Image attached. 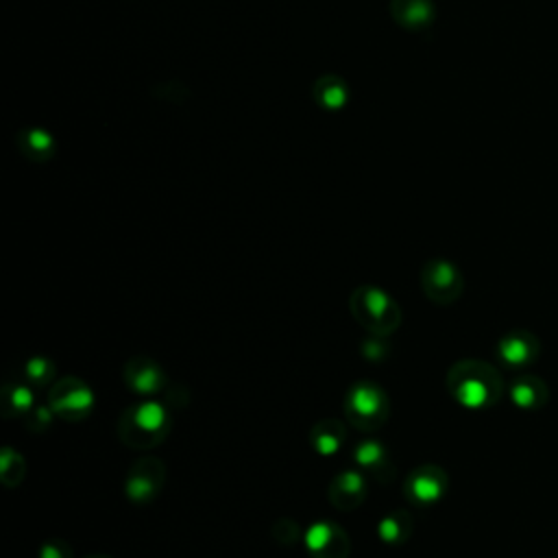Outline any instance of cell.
<instances>
[{
  "instance_id": "cell-14",
  "label": "cell",
  "mask_w": 558,
  "mask_h": 558,
  "mask_svg": "<svg viewBox=\"0 0 558 558\" xmlns=\"http://www.w3.org/2000/svg\"><path fill=\"white\" fill-rule=\"evenodd\" d=\"M354 463L358 469L369 473L375 480H391L393 463L388 458V450L380 441H362L354 450Z\"/></svg>"
},
{
  "instance_id": "cell-6",
  "label": "cell",
  "mask_w": 558,
  "mask_h": 558,
  "mask_svg": "<svg viewBox=\"0 0 558 558\" xmlns=\"http://www.w3.org/2000/svg\"><path fill=\"white\" fill-rule=\"evenodd\" d=\"M421 288L432 303L450 306L463 295L465 279L450 260H430L421 271Z\"/></svg>"
},
{
  "instance_id": "cell-3",
  "label": "cell",
  "mask_w": 558,
  "mask_h": 558,
  "mask_svg": "<svg viewBox=\"0 0 558 558\" xmlns=\"http://www.w3.org/2000/svg\"><path fill=\"white\" fill-rule=\"evenodd\" d=\"M354 319L375 336H391L402 323V308L378 286H360L349 297Z\"/></svg>"
},
{
  "instance_id": "cell-16",
  "label": "cell",
  "mask_w": 558,
  "mask_h": 558,
  "mask_svg": "<svg viewBox=\"0 0 558 558\" xmlns=\"http://www.w3.org/2000/svg\"><path fill=\"white\" fill-rule=\"evenodd\" d=\"M16 147L29 162H48L53 160L57 151L55 138L40 127L22 129L16 136Z\"/></svg>"
},
{
  "instance_id": "cell-18",
  "label": "cell",
  "mask_w": 558,
  "mask_h": 558,
  "mask_svg": "<svg viewBox=\"0 0 558 558\" xmlns=\"http://www.w3.org/2000/svg\"><path fill=\"white\" fill-rule=\"evenodd\" d=\"M312 96L314 101L319 103V107L330 109V112H338L343 109L349 101V86L336 75H323L312 86Z\"/></svg>"
},
{
  "instance_id": "cell-9",
  "label": "cell",
  "mask_w": 558,
  "mask_h": 558,
  "mask_svg": "<svg viewBox=\"0 0 558 558\" xmlns=\"http://www.w3.org/2000/svg\"><path fill=\"white\" fill-rule=\"evenodd\" d=\"M306 548L312 558H347L351 539L334 521H317L306 532Z\"/></svg>"
},
{
  "instance_id": "cell-20",
  "label": "cell",
  "mask_w": 558,
  "mask_h": 558,
  "mask_svg": "<svg viewBox=\"0 0 558 558\" xmlns=\"http://www.w3.org/2000/svg\"><path fill=\"white\" fill-rule=\"evenodd\" d=\"M412 532V517L406 511H393L380 519L378 537L386 545H402Z\"/></svg>"
},
{
  "instance_id": "cell-25",
  "label": "cell",
  "mask_w": 558,
  "mask_h": 558,
  "mask_svg": "<svg viewBox=\"0 0 558 558\" xmlns=\"http://www.w3.org/2000/svg\"><path fill=\"white\" fill-rule=\"evenodd\" d=\"M384 341H386V336H375L373 334V338H369V341L365 343V356L369 360H382L386 356Z\"/></svg>"
},
{
  "instance_id": "cell-23",
  "label": "cell",
  "mask_w": 558,
  "mask_h": 558,
  "mask_svg": "<svg viewBox=\"0 0 558 558\" xmlns=\"http://www.w3.org/2000/svg\"><path fill=\"white\" fill-rule=\"evenodd\" d=\"M55 412L51 408H38L35 406L27 417H24V421H27V426L29 428H38V430H46L48 428V423H51Z\"/></svg>"
},
{
  "instance_id": "cell-2",
  "label": "cell",
  "mask_w": 558,
  "mask_h": 558,
  "mask_svg": "<svg viewBox=\"0 0 558 558\" xmlns=\"http://www.w3.org/2000/svg\"><path fill=\"white\" fill-rule=\"evenodd\" d=\"M171 412L160 402H142L127 408L118 421V436L133 450H149L160 445L171 432Z\"/></svg>"
},
{
  "instance_id": "cell-13",
  "label": "cell",
  "mask_w": 558,
  "mask_h": 558,
  "mask_svg": "<svg viewBox=\"0 0 558 558\" xmlns=\"http://www.w3.org/2000/svg\"><path fill=\"white\" fill-rule=\"evenodd\" d=\"M391 16L402 29L419 33L434 22L436 7L432 0H391Z\"/></svg>"
},
{
  "instance_id": "cell-10",
  "label": "cell",
  "mask_w": 558,
  "mask_h": 558,
  "mask_svg": "<svg viewBox=\"0 0 558 558\" xmlns=\"http://www.w3.org/2000/svg\"><path fill=\"white\" fill-rule=\"evenodd\" d=\"M123 380L129 391L142 397H151L162 393V388L166 384V375L164 369L157 365L153 358L136 356L127 360V365L123 369Z\"/></svg>"
},
{
  "instance_id": "cell-21",
  "label": "cell",
  "mask_w": 558,
  "mask_h": 558,
  "mask_svg": "<svg viewBox=\"0 0 558 558\" xmlns=\"http://www.w3.org/2000/svg\"><path fill=\"white\" fill-rule=\"evenodd\" d=\"M24 473H27L24 458L11 450V447H5L3 454H0V478H3L5 487H18L24 480Z\"/></svg>"
},
{
  "instance_id": "cell-1",
  "label": "cell",
  "mask_w": 558,
  "mask_h": 558,
  "mask_svg": "<svg viewBox=\"0 0 558 558\" xmlns=\"http://www.w3.org/2000/svg\"><path fill=\"white\" fill-rule=\"evenodd\" d=\"M447 391L469 410H487L500 402L504 382L489 362L460 360L447 373Z\"/></svg>"
},
{
  "instance_id": "cell-15",
  "label": "cell",
  "mask_w": 558,
  "mask_h": 558,
  "mask_svg": "<svg viewBox=\"0 0 558 558\" xmlns=\"http://www.w3.org/2000/svg\"><path fill=\"white\" fill-rule=\"evenodd\" d=\"M511 402L521 410H541L550 399V391L543 380L537 375H517L511 388H508Z\"/></svg>"
},
{
  "instance_id": "cell-12",
  "label": "cell",
  "mask_w": 558,
  "mask_h": 558,
  "mask_svg": "<svg viewBox=\"0 0 558 558\" xmlns=\"http://www.w3.org/2000/svg\"><path fill=\"white\" fill-rule=\"evenodd\" d=\"M367 480L360 471H343L330 484V502L338 511H354L367 497Z\"/></svg>"
},
{
  "instance_id": "cell-17",
  "label": "cell",
  "mask_w": 558,
  "mask_h": 558,
  "mask_svg": "<svg viewBox=\"0 0 558 558\" xmlns=\"http://www.w3.org/2000/svg\"><path fill=\"white\" fill-rule=\"evenodd\" d=\"M347 441V426L338 419H323L310 430L312 450L321 456L336 454Z\"/></svg>"
},
{
  "instance_id": "cell-24",
  "label": "cell",
  "mask_w": 558,
  "mask_h": 558,
  "mask_svg": "<svg viewBox=\"0 0 558 558\" xmlns=\"http://www.w3.org/2000/svg\"><path fill=\"white\" fill-rule=\"evenodd\" d=\"M40 558H72V548L66 541L53 539L44 545Z\"/></svg>"
},
{
  "instance_id": "cell-7",
  "label": "cell",
  "mask_w": 558,
  "mask_h": 558,
  "mask_svg": "<svg viewBox=\"0 0 558 558\" xmlns=\"http://www.w3.org/2000/svg\"><path fill=\"white\" fill-rule=\"evenodd\" d=\"M166 467L160 458H142L131 465L125 478V493L133 504H149L160 495Z\"/></svg>"
},
{
  "instance_id": "cell-22",
  "label": "cell",
  "mask_w": 558,
  "mask_h": 558,
  "mask_svg": "<svg viewBox=\"0 0 558 558\" xmlns=\"http://www.w3.org/2000/svg\"><path fill=\"white\" fill-rule=\"evenodd\" d=\"M55 378V365L44 356H33L22 367V380L31 386H44L53 382Z\"/></svg>"
},
{
  "instance_id": "cell-8",
  "label": "cell",
  "mask_w": 558,
  "mask_h": 558,
  "mask_svg": "<svg viewBox=\"0 0 558 558\" xmlns=\"http://www.w3.org/2000/svg\"><path fill=\"white\" fill-rule=\"evenodd\" d=\"M450 489V478L439 465H421L410 473L404 482V493L408 502L417 506H430L443 500Z\"/></svg>"
},
{
  "instance_id": "cell-4",
  "label": "cell",
  "mask_w": 558,
  "mask_h": 558,
  "mask_svg": "<svg viewBox=\"0 0 558 558\" xmlns=\"http://www.w3.org/2000/svg\"><path fill=\"white\" fill-rule=\"evenodd\" d=\"M345 415L358 430H380L391 415V402L382 386L369 380H360L349 386L345 395Z\"/></svg>"
},
{
  "instance_id": "cell-5",
  "label": "cell",
  "mask_w": 558,
  "mask_h": 558,
  "mask_svg": "<svg viewBox=\"0 0 558 558\" xmlns=\"http://www.w3.org/2000/svg\"><path fill=\"white\" fill-rule=\"evenodd\" d=\"M48 408H51L59 419L64 421H83L92 415L94 410V393L92 388L75 378V375H66L59 378L48 395Z\"/></svg>"
},
{
  "instance_id": "cell-26",
  "label": "cell",
  "mask_w": 558,
  "mask_h": 558,
  "mask_svg": "<svg viewBox=\"0 0 558 558\" xmlns=\"http://www.w3.org/2000/svg\"><path fill=\"white\" fill-rule=\"evenodd\" d=\"M90 558H109V556H103V554H96V556H90Z\"/></svg>"
},
{
  "instance_id": "cell-19",
  "label": "cell",
  "mask_w": 558,
  "mask_h": 558,
  "mask_svg": "<svg viewBox=\"0 0 558 558\" xmlns=\"http://www.w3.org/2000/svg\"><path fill=\"white\" fill-rule=\"evenodd\" d=\"M3 415L5 417H27L35 408V395L31 391V384L24 380H11L3 386Z\"/></svg>"
},
{
  "instance_id": "cell-11",
  "label": "cell",
  "mask_w": 558,
  "mask_h": 558,
  "mask_svg": "<svg viewBox=\"0 0 558 558\" xmlns=\"http://www.w3.org/2000/svg\"><path fill=\"white\" fill-rule=\"evenodd\" d=\"M539 338L526 330H515L500 338L495 351L508 367H526L530 362H535L539 356Z\"/></svg>"
}]
</instances>
